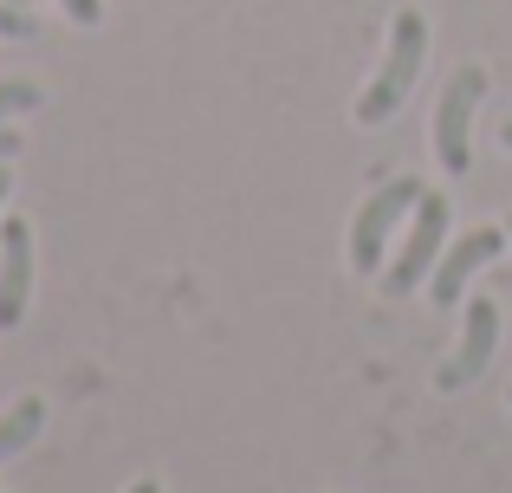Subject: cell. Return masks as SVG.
I'll return each instance as SVG.
<instances>
[{"label":"cell","instance_id":"7a4b0ae2","mask_svg":"<svg viewBox=\"0 0 512 493\" xmlns=\"http://www.w3.org/2000/svg\"><path fill=\"white\" fill-rule=\"evenodd\" d=\"M422 195H428L422 176H389V182H376V189H370V202H363L357 221H350V266H357V273H376V266H383L389 234L415 215Z\"/></svg>","mask_w":512,"mask_h":493},{"label":"cell","instance_id":"e0dca14e","mask_svg":"<svg viewBox=\"0 0 512 493\" xmlns=\"http://www.w3.org/2000/svg\"><path fill=\"white\" fill-rule=\"evenodd\" d=\"M506 228H512V221H506Z\"/></svg>","mask_w":512,"mask_h":493},{"label":"cell","instance_id":"3957f363","mask_svg":"<svg viewBox=\"0 0 512 493\" xmlns=\"http://www.w3.org/2000/svg\"><path fill=\"white\" fill-rule=\"evenodd\" d=\"M441 247H448V202H441V195H422L415 215H409V228H402V253L383 266V292L389 299H409V292L435 273Z\"/></svg>","mask_w":512,"mask_h":493},{"label":"cell","instance_id":"6da1fadb","mask_svg":"<svg viewBox=\"0 0 512 493\" xmlns=\"http://www.w3.org/2000/svg\"><path fill=\"white\" fill-rule=\"evenodd\" d=\"M422 59H428V20L415 7L396 13V26H389V52H383V72L363 85L357 98V124H389V117L402 111V104L415 98V78H422Z\"/></svg>","mask_w":512,"mask_h":493},{"label":"cell","instance_id":"4fadbf2b","mask_svg":"<svg viewBox=\"0 0 512 493\" xmlns=\"http://www.w3.org/2000/svg\"><path fill=\"white\" fill-rule=\"evenodd\" d=\"M7 195H13V176H7V163H0V202H7Z\"/></svg>","mask_w":512,"mask_h":493},{"label":"cell","instance_id":"5b68a950","mask_svg":"<svg viewBox=\"0 0 512 493\" xmlns=\"http://www.w3.org/2000/svg\"><path fill=\"white\" fill-rule=\"evenodd\" d=\"M500 247H506L500 228H467V234H454L448 253L435 260V273H428V299H435V305H461L467 299V273H480L487 260H500Z\"/></svg>","mask_w":512,"mask_h":493},{"label":"cell","instance_id":"277c9868","mask_svg":"<svg viewBox=\"0 0 512 493\" xmlns=\"http://www.w3.org/2000/svg\"><path fill=\"white\" fill-rule=\"evenodd\" d=\"M487 98V72L480 65H461V72L448 78V91H441V111H435V156L441 169H454V176H467V163H474V143H467V124H474V104Z\"/></svg>","mask_w":512,"mask_h":493},{"label":"cell","instance_id":"5bb4252c","mask_svg":"<svg viewBox=\"0 0 512 493\" xmlns=\"http://www.w3.org/2000/svg\"><path fill=\"white\" fill-rule=\"evenodd\" d=\"M130 493H163V487H156V481H137V487H130Z\"/></svg>","mask_w":512,"mask_h":493},{"label":"cell","instance_id":"52a82bcc","mask_svg":"<svg viewBox=\"0 0 512 493\" xmlns=\"http://www.w3.org/2000/svg\"><path fill=\"white\" fill-rule=\"evenodd\" d=\"M493 344H500V305L474 299L467 305V325H461V344H454L448 370H441V390H467V383L493 364Z\"/></svg>","mask_w":512,"mask_h":493},{"label":"cell","instance_id":"8fae6325","mask_svg":"<svg viewBox=\"0 0 512 493\" xmlns=\"http://www.w3.org/2000/svg\"><path fill=\"white\" fill-rule=\"evenodd\" d=\"M59 7L72 13L78 26H98V20H104V7H98V0H59Z\"/></svg>","mask_w":512,"mask_h":493},{"label":"cell","instance_id":"ba28073f","mask_svg":"<svg viewBox=\"0 0 512 493\" xmlns=\"http://www.w3.org/2000/svg\"><path fill=\"white\" fill-rule=\"evenodd\" d=\"M39 422H46V403H39V396H26V403H13L7 416H0V461H7V455H20V448H26V442L39 435Z\"/></svg>","mask_w":512,"mask_h":493},{"label":"cell","instance_id":"9c48e42d","mask_svg":"<svg viewBox=\"0 0 512 493\" xmlns=\"http://www.w3.org/2000/svg\"><path fill=\"white\" fill-rule=\"evenodd\" d=\"M20 111H39V85L7 78V85H0V124H7V117H20Z\"/></svg>","mask_w":512,"mask_h":493},{"label":"cell","instance_id":"9a60e30c","mask_svg":"<svg viewBox=\"0 0 512 493\" xmlns=\"http://www.w3.org/2000/svg\"><path fill=\"white\" fill-rule=\"evenodd\" d=\"M500 143H506V150H512V124H500Z\"/></svg>","mask_w":512,"mask_h":493},{"label":"cell","instance_id":"8992f818","mask_svg":"<svg viewBox=\"0 0 512 493\" xmlns=\"http://www.w3.org/2000/svg\"><path fill=\"white\" fill-rule=\"evenodd\" d=\"M33 299V221H0V331H13Z\"/></svg>","mask_w":512,"mask_h":493},{"label":"cell","instance_id":"7c38bea8","mask_svg":"<svg viewBox=\"0 0 512 493\" xmlns=\"http://www.w3.org/2000/svg\"><path fill=\"white\" fill-rule=\"evenodd\" d=\"M20 156V130H0V163H13Z\"/></svg>","mask_w":512,"mask_h":493},{"label":"cell","instance_id":"30bf717a","mask_svg":"<svg viewBox=\"0 0 512 493\" xmlns=\"http://www.w3.org/2000/svg\"><path fill=\"white\" fill-rule=\"evenodd\" d=\"M39 33V20L20 7V0H0V39H33Z\"/></svg>","mask_w":512,"mask_h":493},{"label":"cell","instance_id":"2e32d148","mask_svg":"<svg viewBox=\"0 0 512 493\" xmlns=\"http://www.w3.org/2000/svg\"><path fill=\"white\" fill-rule=\"evenodd\" d=\"M20 7H26V0H20Z\"/></svg>","mask_w":512,"mask_h":493}]
</instances>
